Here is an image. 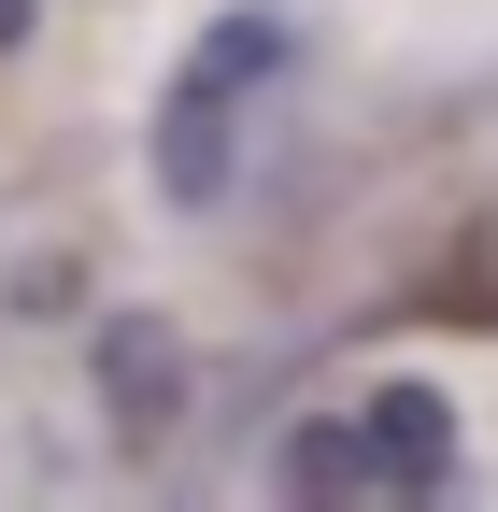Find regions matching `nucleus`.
<instances>
[{"label": "nucleus", "instance_id": "7ed1b4c3", "mask_svg": "<svg viewBox=\"0 0 498 512\" xmlns=\"http://www.w3.org/2000/svg\"><path fill=\"white\" fill-rule=\"evenodd\" d=\"M29 29H43V0H0V57H15V43H29Z\"/></svg>", "mask_w": 498, "mask_h": 512}, {"label": "nucleus", "instance_id": "f03ea898", "mask_svg": "<svg viewBox=\"0 0 498 512\" xmlns=\"http://www.w3.org/2000/svg\"><path fill=\"white\" fill-rule=\"evenodd\" d=\"M299 498H442L456 484V399L442 384H370L356 413H314L285 441Z\"/></svg>", "mask_w": 498, "mask_h": 512}, {"label": "nucleus", "instance_id": "f257e3e1", "mask_svg": "<svg viewBox=\"0 0 498 512\" xmlns=\"http://www.w3.org/2000/svg\"><path fill=\"white\" fill-rule=\"evenodd\" d=\"M299 57V29L271 15V0H242L228 29H200V57L171 72V100H157V185L185 214H214L228 200V157H242V114H257V86Z\"/></svg>", "mask_w": 498, "mask_h": 512}]
</instances>
